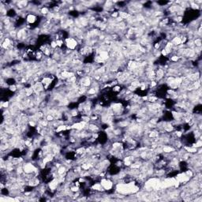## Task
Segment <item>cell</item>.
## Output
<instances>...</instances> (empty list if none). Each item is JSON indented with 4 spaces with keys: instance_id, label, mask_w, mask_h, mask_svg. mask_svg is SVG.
I'll return each mask as SVG.
<instances>
[{
    "instance_id": "obj_1",
    "label": "cell",
    "mask_w": 202,
    "mask_h": 202,
    "mask_svg": "<svg viewBox=\"0 0 202 202\" xmlns=\"http://www.w3.org/2000/svg\"><path fill=\"white\" fill-rule=\"evenodd\" d=\"M66 44L69 49L73 50L77 46V42L74 38H67V39H66Z\"/></svg>"
},
{
    "instance_id": "obj_2",
    "label": "cell",
    "mask_w": 202,
    "mask_h": 202,
    "mask_svg": "<svg viewBox=\"0 0 202 202\" xmlns=\"http://www.w3.org/2000/svg\"><path fill=\"white\" fill-rule=\"evenodd\" d=\"M100 184L102 185L103 188L104 189H106V190H109L112 188V185H113V183L111 181H110L109 179H102L101 180V182Z\"/></svg>"
},
{
    "instance_id": "obj_3",
    "label": "cell",
    "mask_w": 202,
    "mask_h": 202,
    "mask_svg": "<svg viewBox=\"0 0 202 202\" xmlns=\"http://www.w3.org/2000/svg\"><path fill=\"white\" fill-rule=\"evenodd\" d=\"M26 19H27L28 23L33 24V23H34V22L36 21V17L34 14H28L27 16V18Z\"/></svg>"
},
{
    "instance_id": "obj_4",
    "label": "cell",
    "mask_w": 202,
    "mask_h": 202,
    "mask_svg": "<svg viewBox=\"0 0 202 202\" xmlns=\"http://www.w3.org/2000/svg\"><path fill=\"white\" fill-rule=\"evenodd\" d=\"M40 13L41 14H49V10H48V9H47V7H43V8H41L40 9Z\"/></svg>"
},
{
    "instance_id": "obj_5",
    "label": "cell",
    "mask_w": 202,
    "mask_h": 202,
    "mask_svg": "<svg viewBox=\"0 0 202 202\" xmlns=\"http://www.w3.org/2000/svg\"><path fill=\"white\" fill-rule=\"evenodd\" d=\"M178 59H179V57L178 55H174V56L171 57V58H170V60L173 61V62H177Z\"/></svg>"
}]
</instances>
